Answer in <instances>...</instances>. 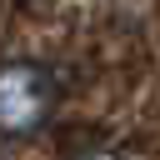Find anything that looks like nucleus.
<instances>
[{
  "label": "nucleus",
  "mask_w": 160,
  "mask_h": 160,
  "mask_svg": "<svg viewBox=\"0 0 160 160\" xmlns=\"http://www.w3.org/2000/svg\"><path fill=\"white\" fill-rule=\"evenodd\" d=\"M60 90L55 75L40 60H10L0 65V130L5 135H30L50 120Z\"/></svg>",
  "instance_id": "1"
},
{
  "label": "nucleus",
  "mask_w": 160,
  "mask_h": 160,
  "mask_svg": "<svg viewBox=\"0 0 160 160\" xmlns=\"http://www.w3.org/2000/svg\"><path fill=\"white\" fill-rule=\"evenodd\" d=\"M80 160H120V155H110V150H90V155H80Z\"/></svg>",
  "instance_id": "2"
}]
</instances>
